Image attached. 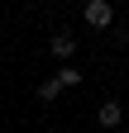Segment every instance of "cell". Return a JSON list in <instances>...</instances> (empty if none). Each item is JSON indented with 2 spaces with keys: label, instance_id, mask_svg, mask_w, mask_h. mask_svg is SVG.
<instances>
[{
  "label": "cell",
  "instance_id": "277c9868",
  "mask_svg": "<svg viewBox=\"0 0 129 133\" xmlns=\"http://www.w3.org/2000/svg\"><path fill=\"white\" fill-rule=\"evenodd\" d=\"M57 90H62V86H57V76H53V81H43V86H38V100H43V105H53Z\"/></svg>",
  "mask_w": 129,
  "mask_h": 133
},
{
  "label": "cell",
  "instance_id": "7a4b0ae2",
  "mask_svg": "<svg viewBox=\"0 0 129 133\" xmlns=\"http://www.w3.org/2000/svg\"><path fill=\"white\" fill-rule=\"evenodd\" d=\"M120 119H124V109L115 105V100H105V105L96 109V124H101V128H120Z\"/></svg>",
  "mask_w": 129,
  "mask_h": 133
},
{
  "label": "cell",
  "instance_id": "6da1fadb",
  "mask_svg": "<svg viewBox=\"0 0 129 133\" xmlns=\"http://www.w3.org/2000/svg\"><path fill=\"white\" fill-rule=\"evenodd\" d=\"M110 19H115V10H110L105 0H91V5H86V24H96V29H105Z\"/></svg>",
  "mask_w": 129,
  "mask_h": 133
},
{
  "label": "cell",
  "instance_id": "3957f363",
  "mask_svg": "<svg viewBox=\"0 0 129 133\" xmlns=\"http://www.w3.org/2000/svg\"><path fill=\"white\" fill-rule=\"evenodd\" d=\"M48 48H53L57 57H72V52H77V38H72V33H53V43H48Z\"/></svg>",
  "mask_w": 129,
  "mask_h": 133
},
{
  "label": "cell",
  "instance_id": "5b68a950",
  "mask_svg": "<svg viewBox=\"0 0 129 133\" xmlns=\"http://www.w3.org/2000/svg\"><path fill=\"white\" fill-rule=\"evenodd\" d=\"M124 133H129V128H124Z\"/></svg>",
  "mask_w": 129,
  "mask_h": 133
}]
</instances>
